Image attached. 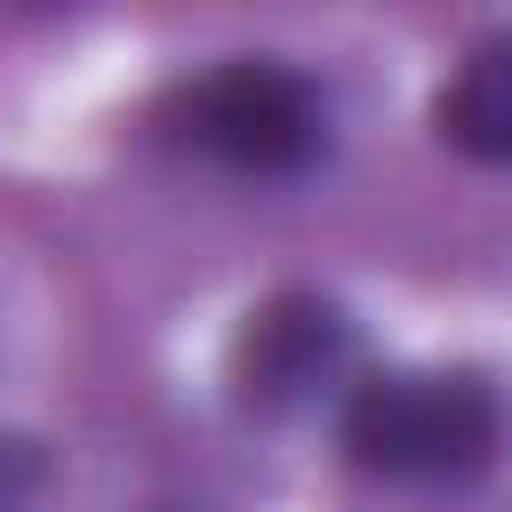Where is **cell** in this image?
I'll use <instances>...</instances> for the list:
<instances>
[{"instance_id": "cell-1", "label": "cell", "mask_w": 512, "mask_h": 512, "mask_svg": "<svg viewBox=\"0 0 512 512\" xmlns=\"http://www.w3.org/2000/svg\"><path fill=\"white\" fill-rule=\"evenodd\" d=\"M496 448L504 400L472 368H392L344 400V456L376 480H472Z\"/></svg>"}, {"instance_id": "cell-2", "label": "cell", "mask_w": 512, "mask_h": 512, "mask_svg": "<svg viewBox=\"0 0 512 512\" xmlns=\"http://www.w3.org/2000/svg\"><path fill=\"white\" fill-rule=\"evenodd\" d=\"M160 128L200 152L224 160L240 176H304L328 152V104L304 72L272 64V56H232L200 80H184L160 112Z\"/></svg>"}, {"instance_id": "cell-3", "label": "cell", "mask_w": 512, "mask_h": 512, "mask_svg": "<svg viewBox=\"0 0 512 512\" xmlns=\"http://www.w3.org/2000/svg\"><path fill=\"white\" fill-rule=\"evenodd\" d=\"M352 360V320L344 304H328L320 288H280L264 304H248V320L232 328L224 352V384L232 408L248 416H296L304 400H320Z\"/></svg>"}, {"instance_id": "cell-4", "label": "cell", "mask_w": 512, "mask_h": 512, "mask_svg": "<svg viewBox=\"0 0 512 512\" xmlns=\"http://www.w3.org/2000/svg\"><path fill=\"white\" fill-rule=\"evenodd\" d=\"M432 128L448 152H464L480 168H512V32L464 48V64L432 96Z\"/></svg>"}]
</instances>
